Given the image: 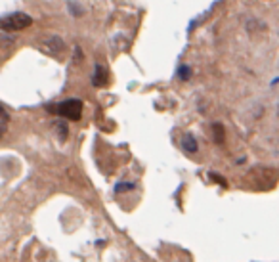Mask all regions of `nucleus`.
Here are the masks:
<instances>
[{
    "mask_svg": "<svg viewBox=\"0 0 279 262\" xmlns=\"http://www.w3.org/2000/svg\"><path fill=\"white\" fill-rule=\"evenodd\" d=\"M224 134H226V132H224V126L220 125V123H214V125H212V138H214V142H216V144H224Z\"/></svg>",
    "mask_w": 279,
    "mask_h": 262,
    "instance_id": "423d86ee",
    "label": "nucleus"
},
{
    "mask_svg": "<svg viewBox=\"0 0 279 262\" xmlns=\"http://www.w3.org/2000/svg\"><path fill=\"white\" fill-rule=\"evenodd\" d=\"M31 23H33V17L27 15V13H21V11L8 13V15H2L0 17V31H8V33H12V31H23Z\"/></svg>",
    "mask_w": 279,
    "mask_h": 262,
    "instance_id": "7ed1b4c3",
    "label": "nucleus"
},
{
    "mask_svg": "<svg viewBox=\"0 0 279 262\" xmlns=\"http://www.w3.org/2000/svg\"><path fill=\"white\" fill-rule=\"evenodd\" d=\"M105 82H107V69L102 63H96L92 73V84L94 86H104Z\"/></svg>",
    "mask_w": 279,
    "mask_h": 262,
    "instance_id": "20e7f679",
    "label": "nucleus"
},
{
    "mask_svg": "<svg viewBox=\"0 0 279 262\" xmlns=\"http://www.w3.org/2000/svg\"><path fill=\"white\" fill-rule=\"evenodd\" d=\"M180 144H182V149H186L187 153H197V140H195V136L193 134H184L182 136V140H180Z\"/></svg>",
    "mask_w": 279,
    "mask_h": 262,
    "instance_id": "39448f33",
    "label": "nucleus"
},
{
    "mask_svg": "<svg viewBox=\"0 0 279 262\" xmlns=\"http://www.w3.org/2000/svg\"><path fill=\"white\" fill-rule=\"evenodd\" d=\"M278 176H279V172L274 171V169L256 167V169H253V171L247 174V180H249L251 186L256 188V190H270V188L276 186Z\"/></svg>",
    "mask_w": 279,
    "mask_h": 262,
    "instance_id": "f257e3e1",
    "label": "nucleus"
},
{
    "mask_svg": "<svg viewBox=\"0 0 279 262\" xmlns=\"http://www.w3.org/2000/svg\"><path fill=\"white\" fill-rule=\"evenodd\" d=\"M0 119H6V121H8V113H6V109H4L2 103H0Z\"/></svg>",
    "mask_w": 279,
    "mask_h": 262,
    "instance_id": "f8f14e48",
    "label": "nucleus"
},
{
    "mask_svg": "<svg viewBox=\"0 0 279 262\" xmlns=\"http://www.w3.org/2000/svg\"><path fill=\"white\" fill-rule=\"evenodd\" d=\"M178 77L182 80H189V77H191V67L189 65H182V67L178 69Z\"/></svg>",
    "mask_w": 279,
    "mask_h": 262,
    "instance_id": "6e6552de",
    "label": "nucleus"
},
{
    "mask_svg": "<svg viewBox=\"0 0 279 262\" xmlns=\"http://www.w3.org/2000/svg\"><path fill=\"white\" fill-rule=\"evenodd\" d=\"M8 132V121L6 119H0V138Z\"/></svg>",
    "mask_w": 279,
    "mask_h": 262,
    "instance_id": "9d476101",
    "label": "nucleus"
},
{
    "mask_svg": "<svg viewBox=\"0 0 279 262\" xmlns=\"http://www.w3.org/2000/svg\"><path fill=\"white\" fill-rule=\"evenodd\" d=\"M136 184H117L115 186V194H123V192H128V190H134Z\"/></svg>",
    "mask_w": 279,
    "mask_h": 262,
    "instance_id": "1a4fd4ad",
    "label": "nucleus"
},
{
    "mask_svg": "<svg viewBox=\"0 0 279 262\" xmlns=\"http://www.w3.org/2000/svg\"><path fill=\"white\" fill-rule=\"evenodd\" d=\"M56 130H58V136L61 138V140H65L67 134H69V128H67V123H65V121H58V123H56Z\"/></svg>",
    "mask_w": 279,
    "mask_h": 262,
    "instance_id": "0eeeda50",
    "label": "nucleus"
},
{
    "mask_svg": "<svg viewBox=\"0 0 279 262\" xmlns=\"http://www.w3.org/2000/svg\"><path fill=\"white\" fill-rule=\"evenodd\" d=\"M209 176H210V178H212V180H214V182L222 184V186H224V188H226V186H228V182H226V180H224V178H222V176H218V174H214V172H210Z\"/></svg>",
    "mask_w": 279,
    "mask_h": 262,
    "instance_id": "9b49d317",
    "label": "nucleus"
},
{
    "mask_svg": "<svg viewBox=\"0 0 279 262\" xmlns=\"http://www.w3.org/2000/svg\"><path fill=\"white\" fill-rule=\"evenodd\" d=\"M46 109L50 113L63 117V119H69V121H79L82 117V102L81 100H75V98L54 103V105H48Z\"/></svg>",
    "mask_w": 279,
    "mask_h": 262,
    "instance_id": "f03ea898",
    "label": "nucleus"
}]
</instances>
